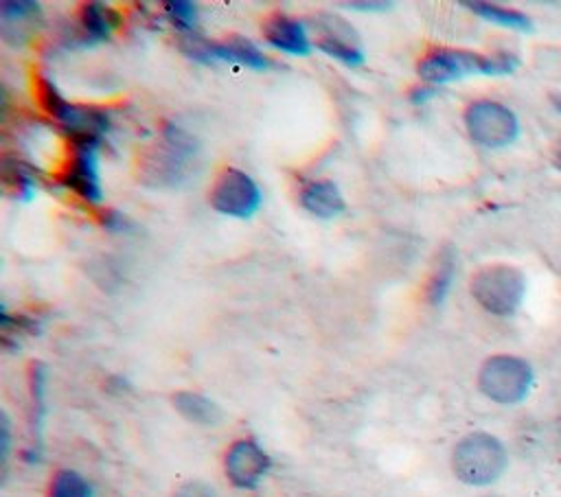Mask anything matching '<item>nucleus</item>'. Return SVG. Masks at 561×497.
Masks as SVG:
<instances>
[{"instance_id": "nucleus-19", "label": "nucleus", "mask_w": 561, "mask_h": 497, "mask_svg": "<svg viewBox=\"0 0 561 497\" xmlns=\"http://www.w3.org/2000/svg\"><path fill=\"white\" fill-rule=\"evenodd\" d=\"M465 7L471 13L484 18L486 22H493L497 26H504L511 31H533V20L522 11L504 9V7H497L491 2H465Z\"/></svg>"}, {"instance_id": "nucleus-1", "label": "nucleus", "mask_w": 561, "mask_h": 497, "mask_svg": "<svg viewBox=\"0 0 561 497\" xmlns=\"http://www.w3.org/2000/svg\"><path fill=\"white\" fill-rule=\"evenodd\" d=\"M519 66L511 53L480 55L462 48H432L419 61V77L427 85L451 83L471 74H508Z\"/></svg>"}, {"instance_id": "nucleus-6", "label": "nucleus", "mask_w": 561, "mask_h": 497, "mask_svg": "<svg viewBox=\"0 0 561 497\" xmlns=\"http://www.w3.org/2000/svg\"><path fill=\"white\" fill-rule=\"evenodd\" d=\"M535 374L528 361L513 355L489 357L478 374L480 392L502 405L519 403L533 388Z\"/></svg>"}, {"instance_id": "nucleus-15", "label": "nucleus", "mask_w": 561, "mask_h": 497, "mask_svg": "<svg viewBox=\"0 0 561 497\" xmlns=\"http://www.w3.org/2000/svg\"><path fill=\"white\" fill-rule=\"evenodd\" d=\"M300 204L320 219H333L346 208L337 184L331 180L307 182L300 190Z\"/></svg>"}, {"instance_id": "nucleus-9", "label": "nucleus", "mask_w": 561, "mask_h": 497, "mask_svg": "<svg viewBox=\"0 0 561 497\" xmlns=\"http://www.w3.org/2000/svg\"><path fill=\"white\" fill-rule=\"evenodd\" d=\"M210 206L226 217L250 219L261 208V190L248 173L226 166L213 184Z\"/></svg>"}, {"instance_id": "nucleus-23", "label": "nucleus", "mask_w": 561, "mask_h": 497, "mask_svg": "<svg viewBox=\"0 0 561 497\" xmlns=\"http://www.w3.org/2000/svg\"><path fill=\"white\" fill-rule=\"evenodd\" d=\"M11 171V175H7V182L15 188V197L22 201H28L35 195V177L26 166H18L15 169H7Z\"/></svg>"}, {"instance_id": "nucleus-10", "label": "nucleus", "mask_w": 561, "mask_h": 497, "mask_svg": "<svg viewBox=\"0 0 561 497\" xmlns=\"http://www.w3.org/2000/svg\"><path fill=\"white\" fill-rule=\"evenodd\" d=\"M59 180L66 188H72L83 201L99 206L103 201V188L99 177V140H72L70 160Z\"/></svg>"}, {"instance_id": "nucleus-22", "label": "nucleus", "mask_w": 561, "mask_h": 497, "mask_svg": "<svg viewBox=\"0 0 561 497\" xmlns=\"http://www.w3.org/2000/svg\"><path fill=\"white\" fill-rule=\"evenodd\" d=\"M39 13V4L31 2V0H4L0 2V18L4 24H18L24 20H31Z\"/></svg>"}, {"instance_id": "nucleus-17", "label": "nucleus", "mask_w": 561, "mask_h": 497, "mask_svg": "<svg viewBox=\"0 0 561 497\" xmlns=\"http://www.w3.org/2000/svg\"><path fill=\"white\" fill-rule=\"evenodd\" d=\"M454 274H456V250L451 245H445L434 261L427 287H425V296L427 302L434 307H440L451 289L454 282Z\"/></svg>"}, {"instance_id": "nucleus-30", "label": "nucleus", "mask_w": 561, "mask_h": 497, "mask_svg": "<svg viewBox=\"0 0 561 497\" xmlns=\"http://www.w3.org/2000/svg\"><path fill=\"white\" fill-rule=\"evenodd\" d=\"M554 164H557V169H559V171H561V153H559V155H557V160H554Z\"/></svg>"}, {"instance_id": "nucleus-8", "label": "nucleus", "mask_w": 561, "mask_h": 497, "mask_svg": "<svg viewBox=\"0 0 561 497\" xmlns=\"http://www.w3.org/2000/svg\"><path fill=\"white\" fill-rule=\"evenodd\" d=\"M180 48L186 53V57H191L193 61H199V63L226 61V63H237V66H245L252 70L272 68V59L245 37H230L224 42H206L193 33L180 42Z\"/></svg>"}, {"instance_id": "nucleus-5", "label": "nucleus", "mask_w": 561, "mask_h": 497, "mask_svg": "<svg viewBox=\"0 0 561 497\" xmlns=\"http://www.w3.org/2000/svg\"><path fill=\"white\" fill-rule=\"evenodd\" d=\"M37 94H39V101H42V107L46 109V114H50L72 136V140H99L101 142L103 134L110 129L107 112L68 103L57 92V88L44 77L37 79Z\"/></svg>"}, {"instance_id": "nucleus-20", "label": "nucleus", "mask_w": 561, "mask_h": 497, "mask_svg": "<svg viewBox=\"0 0 561 497\" xmlns=\"http://www.w3.org/2000/svg\"><path fill=\"white\" fill-rule=\"evenodd\" d=\"M50 497H94V490L85 477L77 471H57L50 484Z\"/></svg>"}, {"instance_id": "nucleus-26", "label": "nucleus", "mask_w": 561, "mask_h": 497, "mask_svg": "<svg viewBox=\"0 0 561 497\" xmlns=\"http://www.w3.org/2000/svg\"><path fill=\"white\" fill-rule=\"evenodd\" d=\"M0 440H2V462H7L9 455V447H11V431H9V418L7 414L0 416Z\"/></svg>"}, {"instance_id": "nucleus-31", "label": "nucleus", "mask_w": 561, "mask_h": 497, "mask_svg": "<svg viewBox=\"0 0 561 497\" xmlns=\"http://www.w3.org/2000/svg\"><path fill=\"white\" fill-rule=\"evenodd\" d=\"M489 497H495V495H489Z\"/></svg>"}, {"instance_id": "nucleus-25", "label": "nucleus", "mask_w": 561, "mask_h": 497, "mask_svg": "<svg viewBox=\"0 0 561 497\" xmlns=\"http://www.w3.org/2000/svg\"><path fill=\"white\" fill-rule=\"evenodd\" d=\"M103 226L107 228V230H127V221H125V217L121 215V212H116V210H110L105 217H103Z\"/></svg>"}, {"instance_id": "nucleus-2", "label": "nucleus", "mask_w": 561, "mask_h": 497, "mask_svg": "<svg viewBox=\"0 0 561 497\" xmlns=\"http://www.w3.org/2000/svg\"><path fill=\"white\" fill-rule=\"evenodd\" d=\"M195 153L197 140L178 125L167 123L160 140L140 160V180L149 186H173L182 182Z\"/></svg>"}, {"instance_id": "nucleus-21", "label": "nucleus", "mask_w": 561, "mask_h": 497, "mask_svg": "<svg viewBox=\"0 0 561 497\" xmlns=\"http://www.w3.org/2000/svg\"><path fill=\"white\" fill-rule=\"evenodd\" d=\"M164 13L169 20L186 35H193L197 24V7L188 0H169L164 2Z\"/></svg>"}, {"instance_id": "nucleus-11", "label": "nucleus", "mask_w": 561, "mask_h": 497, "mask_svg": "<svg viewBox=\"0 0 561 497\" xmlns=\"http://www.w3.org/2000/svg\"><path fill=\"white\" fill-rule=\"evenodd\" d=\"M318 31V37L313 46L329 57L342 61L344 66H362L366 55L359 46V39L351 24H346L342 18L335 15H318L311 20Z\"/></svg>"}, {"instance_id": "nucleus-13", "label": "nucleus", "mask_w": 561, "mask_h": 497, "mask_svg": "<svg viewBox=\"0 0 561 497\" xmlns=\"http://www.w3.org/2000/svg\"><path fill=\"white\" fill-rule=\"evenodd\" d=\"M263 37L270 46H274L287 55L305 57L313 50V44L307 35L305 22L289 18L285 13H272L263 22Z\"/></svg>"}, {"instance_id": "nucleus-16", "label": "nucleus", "mask_w": 561, "mask_h": 497, "mask_svg": "<svg viewBox=\"0 0 561 497\" xmlns=\"http://www.w3.org/2000/svg\"><path fill=\"white\" fill-rule=\"evenodd\" d=\"M118 22V15L103 7L101 2H88L81 7L79 26H81V44H96L110 37Z\"/></svg>"}, {"instance_id": "nucleus-3", "label": "nucleus", "mask_w": 561, "mask_h": 497, "mask_svg": "<svg viewBox=\"0 0 561 497\" xmlns=\"http://www.w3.org/2000/svg\"><path fill=\"white\" fill-rule=\"evenodd\" d=\"M504 444L484 431H473L465 436L451 453L454 475L469 486L493 484L506 469Z\"/></svg>"}, {"instance_id": "nucleus-14", "label": "nucleus", "mask_w": 561, "mask_h": 497, "mask_svg": "<svg viewBox=\"0 0 561 497\" xmlns=\"http://www.w3.org/2000/svg\"><path fill=\"white\" fill-rule=\"evenodd\" d=\"M31 390V447L26 451L28 462H37L42 455V427L46 416V366L35 361L28 372Z\"/></svg>"}, {"instance_id": "nucleus-12", "label": "nucleus", "mask_w": 561, "mask_h": 497, "mask_svg": "<svg viewBox=\"0 0 561 497\" xmlns=\"http://www.w3.org/2000/svg\"><path fill=\"white\" fill-rule=\"evenodd\" d=\"M270 466V455L254 440H237L226 455V475L237 488L259 486Z\"/></svg>"}, {"instance_id": "nucleus-7", "label": "nucleus", "mask_w": 561, "mask_h": 497, "mask_svg": "<svg viewBox=\"0 0 561 497\" xmlns=\"http://www.w3.org/2000/svg\"><path fill=\"white\" fill-rule=\"evenodd\" d=\"M465 125L469 136L486 149H502L519 134L515 114L506 105L489 99L473 101L465 109Z\"/></svg>"}, {"instance_id": "nucleus-24", "label": "nucleus", "mask_w": 561, "mask_h": 497, "mask_svg": "<svg viewBox=\"0 0 561 497\" xmlns=\"http://www.w3.org/2000/svg\"><path fill=\"white\" fill-rule=\"evenodd\" d=\"M175 497H217V495H215V488L204 484V482H186L175 493Z\"/></svg>"}, {"instance_id": "nucleus-28", "label": "nucleus", "mask_w": 561, "mask_h": 497, "mask_svg": "<svg viewBox=\"0 0 561 497\" xmlns=\"http://www.w3.org/2000/svg\"><path fill=\"white\" fill-rule=\"evenodd\" d=\"M430 96H434V88L427 85V83L416 85V88L410 92V101H412V103H423V101H427Z\"/></svg>"}, {"instance_id": "nucleus-18", "label": "nucleus", "mask_w": 561, "mask_h": 497, "mask_svg": "<svg viewBox=\"0 0 561 497\" xmlns=\"http://www.w3.org/2000/svg\"><path fill=\"white\" fill-rule=\"evenodd\" d=\"M173 405L186 420H191L195 425L213 427L224 420L221 407L215 401H210L208 396L197 394V392H178L173 396Z\"/></svg>"}, {"instance_id": "nucleus-27", "label": "nucleus", "mask_w": 561, "mask_h": 497, "mask_svg": "<svg viewBox=\"0 0 561 497\" xmlns=\"http://www.w3.org/2000/svg\"><path fill=\"white\" fill-rule=\"evenodd\" d=\"M344 7L366 13V11H386V9H390L392 4H390V2H346Z\"/></svg>"}, {"instance_id": "nucleus-4", "label": "nucleus", "mask_w": 561, "mask_h": 497, "mask_svg": "<svg viewBox=\"0 0 561 497\" xmlns=\"http://www.w3.org/2000/svg\"><path fill=\"white\" fill-rule=\"evenodd\" d=\"M526 293L524 274L513 265H486L471 278V296L493 315H513Z\"/></svg>"}, {"instance_id": "nucleus-29", "label": "nucleus", "mask_w": 561, "mask_h": 497, "mask_svg": "<svg viewBox=\"0 0 561 497\" xmlns=\"http://www.w3.org/2000/svg\"><path fill=\"white\" fill-rule=\"evenodd\" d=\"M554 107L561 112V96H557V99H554Z\"/></svg>"}]
</instances>
